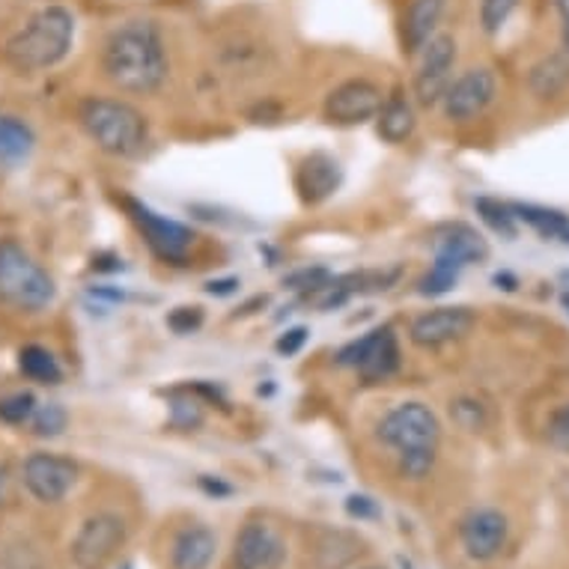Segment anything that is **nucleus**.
<instances>
[{
  "label": "nucleus",
  "mask_w": 569,
  "mask_h": 569,
  "mask_svg": "<svg viewBox=\"0 0 569 569\" xmlns=\"http://www.w3.org/2000/svg\"><path fill=\"white\" fill-rule=\"evenodd\" d=\"M376 120H379V138L388 140V143H402L415 131V111L400 96L385 99L382 111L376 113Z\"/></svg>",
  "instance_id": "obj_20"
},
{
  "label": "nucleus",
  "mask_w": 569,
  "mask_h": 569,
  "mask_svg": "<svg viewBox=\"0 0 569 569\" xmlns=\"http://www.w3.org/2000/svg\"><path fill=\"white\" fill-rule=\"evenodd\" d=\"M346 513L352 516V519H376V516H379V507H376L373 498H367V495H349V498H346Z\"/></svg>",
  "instance_id": "obj_31"
},
{
  "label": "nucleus",
  "mask_w": 569,
  "mask_h": 569,
  "mask_svg": "<svg viewBox=\"0 0 569 569\" xmlns=\"http://www.w3.org/2000/svg\"><path fill=\"white\" fill-rule=\"evenodd\" d=\"M459 271H462V266L445 260V257H436L432 269L420 278L418 292L420 296H445V292H450L457 287Z\"/></svg>",
  "instance_id": "obj_25"
},
{
  "label": "nucleus",
  "mask_w": 569,
  "mask_h": 569,
  "mask_svg": "<svg viewBox=\"0 0 569 569\" xmlns=\"http://www.w3.org/2000/svg\"><path fill=\"white\" fill-rule=\"evenodd\" d=\"M477 317L471 308H436L420 313L409 326V340L420 349H439L462 337L475 328Z\"/></svg>",
  "instance_id": "obj_14"
},
{
  "label": "nucleus",
  "mask_w": 569,
  "mask_h": 569,
  "mask_svg": "<svg viewBox=\"0 0 569 569\" xmlns=\"http://www.w3.org/2000/svg\"><path fill=\"white\" fill-rule=\"evenodd\" d=\"M382 104V87L367 81V78H352V81H343L328 93L326 117L335 126H361L367 120H376Z\"/></svg>",
  "instance_id": "obj_11"
},
{
  "label": "nucleus",
  "mask_w": 569,
  "mask_h": 569,
  "mask_svg": "<svg viewBox=\"0 0 569 569\" xmlns=\"http://www.w3.org/2000/svg\"><path fill=\"white\" fill-rule=\"evenodd\" d=\"M533 93H540L542 99L558 96L563 87H569V48L560 54H551L549 60H542L540 66H533L531 72Z\"/></svg>",
  "instance_id": "obj_23"
},
{
  "label": "nucleus",
  "mask_w": 569,
  "mask_h": 569,
  "mask_svg": "<svg viewBox=\"0 0 569 569\" xmlns=\"http://www.w3.org/2000/svg\"><path fill=\"white\" fill-rule=\"evenodd\" d=\"M441 12H445V0H411L406 21H402V39L409 51H420L436 37Z\"/></svg>",
  "instance_id": "obj_19"
},
{
  "label": "nucleus",
  "mask_w": 569,
  "mask_h": 569,
  "mask_svg": "<svg viewBox=\"0 0 569 569\" xmlns=\"http://www.w3.org/2000/svg\"><path fill=\"white\" fill-rule=\"evenodd\" d=\"M126 542V522L117 513H96L78 528L72 563L78 569H104Z\"/></svg>",
  "instance_id": "obj_7"
},
{
  "label": "nucleus",
  "mask_w": 569,
  "mask_h": 569,
  "mask_svg": "<svg viewBox=\"0 0 569 569\" xmlns=\"http://www.w3.org/2000/svg\"><path fill=\"white\" fill-rule=\"evenodd\" d=\"M367 569H382V567H367Z\"/></svg>",
  "instance_id": "obj_38"
},
{
  "label": "nucleus",
  "mask_w": 569,
  "mask_h": 569,
  "mask_svg": "<svg viewBox=\"0 0 569 569\" xmlns=\"http://www.w3.org/2000/svg\"><path fill=\"white\" fill-rule=\"evenodd\" d=\"M507 533H510L507 516L495 507L471 510L459 525V540H462V549L471 560L498 558L507 546Z\"/></svg>",
  "instance_id": "obj_13"
},
{
  "label": "nucleus",
  "mask_w": 569,
  "mask_h": 569,
  "mask_svg": "<svg viewBox=\"0 0 569 569\" xmlns=\"http://www.w3.org/2000/svg\"><path fill=\"white\" fill-rule=\"evenodd\" d=\"M236 287H239V280L227 278V280H212V283H209L206 290L212 292V296H230V292H233Z\"/></svg>",
  "instance_id": "obj_35"
},
{
  "label": "nucleus",
  "mask_w": 569,
  "mask_h": 569,
  "mask_svg": "<svg viewBox=\"0 0 569 569\" xmlns=\"http://www.w3.org/2000/svg\"><path fill=\"white\" fill-rule=\"evenodd\" d=\"M78 117L87 138L113 159H134L150 140L147 117L120 99H87Z\"/></svg>",
  "instance_id": "obj_4"
},
{
  "label": "nucleus",
  "mask_w": 569,
  "mask_h": 569,
  "mask_svg": "<svg viewBox=\"0 0 569 569\" xmlns=\"http://www.w3.org/2000/svg\"><path fill=\"white\" fill-rule=\"evenodd\" d=\"M436 257L457 262V266H471V262H483L489 257V244L483 236L477 233L475 227L468 224H448L436 233Z\"/></svg>",
  "instance_id": "obj_16"
},
{
  "label": "nucleus",
  "mask_w": 569,
  "mask_h": 569,
  "mask_svg": "<svg viewBox=\"0 0 569 569\" xmlns=\"http://www.w3.org/2000/svg\"><path fill=\"white\" fill-rule=\"evenodd\" d=\"M203 322V313H200V308H179L173 317H170V326L177 328V331H191V328H197Z\"/></svg>",
  "instance_id": "obj_32"
},
{
  "label": "nucleus",
  "mask_w": 569,
  "mask_h": 569,
  "mask_svg": "<svg viewBox=\"0 0 569 569\" xmlns=\"http://www.w3.org/2000/svg\"><path fill=\"white\" fill-rule=\"evenodd\" d=\"M122 206L126 212L134 221L147 244L152 248V253H159L161 260L168 262H182L194 244V233L188 230L186 224L179 221H170V218H161L159 212H152L150 206H143L140 200H131V197H122Z\"/></svg>",
  "instance_id": "obj_8"
},
{
  "label": "nucleus",
  "mask_w": 569,
  "mask_h": 569,
  "mask_svg": "<svg viewBox=\"0 0 569 569\" xmlns=\"http://www.w3.org/2000/svg\"><path fill=\"white\" fill-rule=\"evenodd\" d=\"M37 406H39L37 397H33L30 391L10 393V397H3V400H0V420H3V423H10V427L30 423V418H33Z\"/></svg>",
  "instance_id": "obj_28"
},
{
  "label": "nucleus",
  "mask_w": 569,
  "mask_h": 569,
  "mask_svg": "<svg viewBox=\"0 0 569 569\" xmlns=\"http://www.w3.org/2000/svg\"><path fill=\"white\" fill-rule=\"evenodd\" d=\"M200 489L209 495H216V498H227V495H233V486L221 483V480H212V477H200Z\"/></svg>",
  "instance_id": "obj_34"
},
{
  "label": "nucleus",
  "mask_w": 569,
  "mask_h": 569,
  "mask_svg": "<svg viewBox=\"0 0 569 569\" xmlns=\"http://www.w3.org/2000/svg\"><path fill=\"white\" fill-rule=\"evenodd\" d=\"M19 370L37 385H57L63 379V370L57 365V358L48 352L46 346L30 343L19 352Z\"/></svg>",
  "instance_id": "obj_22"
},
{
  "label": "nucleus",
  "mask_w": 569,
  "mask_h": 569,
  "mask_svg": "<svg viewBox=\"0 0 569 569\" xmlns=\"http://www.w3.org/2000/svg\"><path fill=\"white\" fill-rule=\"evenodd\" d=\"M72 39H76V16L66 7H46L33 12L19 33H12L3 57L12 69L33 76L60 63L69 54Z\"/></svg>",
  "instance_id": "obj_3"
},
{
  "label": "nucleus",
  "mask_w": 569,
  "mask_h": 569,
  "mask_svg": "<svg viewBox=\"0 0 569 569\" xmlns=\"http://www.w3.org/2000/svg\"><path fill=\"white\" fill-rule=\"evenodd\" d=\"M418 76H415V93H418L420 104H439L448 93L450 81H453V66H457V42L453 37H432L427 46L420 48Z\"/></svg>",
  "instance_id": "obj_10"
},
{
  "label": "nucleus",
  "mask_w": 569,
  "mask_h": 569,
  "mask_svg": "<svg viewBox=\"0 0 569 569\" xmlns=\"http://www.w3.org/2000/svg\"><path fill=\"white\" fill-rule=\"evenodd\" d=\"M218 537L206 525H191L179 533L173 542V555H170V567L173 569H209L216 560Z\"/></svg>",
  "instance_id": "obj_17"
},
{
  "label": "nucleus",
  "mask_w": 569,
  "mask_h": 569,
  "mask_svg": "<svg viewBox=\"0 0 569 569\" xmlns=\"http://www.w3.org/2000/svg\"><path fill=\"white\" fill-rule=\"evenodd\" d=\"M337 186H340V164L331 156L313 152L310 159H305V164L299 168V188L305 200L319 203L335 194Z\"/></svg>",
  "instance_id": "obj_18"
},
{
  "label": "nucleus",
  "mask_w": 569,
  "mask_h": 569,
  "mask_svg": "<svg viewBox=\"0 0 569 569\" xmlns=\"http://www.w3.org/2000/svg\"><path fill=\"white\" fill-rule=\"evenodd\" d=\"M563 305H567V308H569V292H567V296H563Z\"/></svg>",
  "instance_id": "obj_37"
},
{
  "label": "nucleus",
  "mask_w": 569,
  "mask_h": 569,
  "mask_svg": "<svg viewBox=\"0 0 569 569\" xmlns=\"http://www.w3.org/2000/svg\"><path fill=\"white\" fill-rule=\"evenodd\" d=\"M33 150V131L16 117H0V164H16Z\"/></svg>",
  "instance_id": "obj_21"
},
{
  "label": "nucleus",
  "mask_w": 569,
  "mask_h": 569,
  "mask_svg": "<svg viewBox=\"0 0 569 569\" xmlns=\"http://www.w3.org/2000/svg\"><path fill=\"white\" fill-rule=\"evenodd\" d=\"M477 212H480V218H483L486 224L492 227L495 233H501L505 239H516V212L513 206L501 203V200H486V197H480L477 200Z\"/></svg>",
  "instance_id": "obj_26"
},
{
  "label": "nucleus",
  "mask_w": 569,
  "mask_h": 569,
  "mask_svg": "<svg viewBox=\"0 0 569 569\" xmlns=\"http://www.w3.org/2000/svg\"><path fill=\"white\" fill-rule=\"evenodd\" d=\"M516 7H519V0H480V24L486 33H498L505 28Z\"/></svg>",
  "instance_id": "obj_29"
},
{
  "label": "nucleus",
  "mask_w": 569,
  "mask_h": 569,
  "mask_svg": "<svg viewBox=\"0 0 569 569\" xmlns=\"http://www.w3.org/2000/svg\"><path fill=\"white\" fill-rule=\"evenodd\" d=\"M305 340H308V328H292V331H287V335L278 340V352L296 355L301 346H305Z\"/></svg>",
  "instance_id": "obj_33"
},
{
  "label": "nucleus",
  "mask_w": 569,
  "mask_h": 569,
  "mask_svg": "<svg viewBox=\"0 0 569 569\" xmlns=\"http://www.w3.org/2000/svg\"><path fill=\"white\" fill-rule=\"evenodd\" d=\"M21 480L37 501L57 505L72 492L78 483V466L72 459L57 457V453H33L21 466Z\"/></svg>",
  "instance_id": "obj_9"
},
{
  "label": "nucleus",
  "mask_w": 569,
  "mask_h": 569,
  "mask_svg": "<svg viewBox=\"0 0 569 569\" xmlns=\"http://www.w3.org/2000/svg\"><path fill=\"white\" fill-rule=\"evenodd\" d=\"M54 292V278L19 242H0V299L21 310H42Z\"/></svg>",
  "instance_id": "obj_5"
},
{
  "label": "nucleus",
  "mask_w": 569,
  "mask_h": 569,
  "mask_svg": "<svg viewBox=\"0 0 569 569\" xmlns=\"http://www.w3.org/2000/svg\"><path fill=\"white\" fill-rule=\"evenodd\" d=\"M283 560H287V542L269 525L248 522L236 533L233 569H280Z\"/></svg>",
  "instance_id": "obj_15"
},
{
  "label": "nucleus",
  "mask_w": 569,
  "mask_h": 569,
  "mask_svg": "<svg viewBox=\"0 0 569 569\" xmlns=\"http://www.w3.org/2000/svg\"><path fill=\"white\" fill-rule=\"evenodd\" d=\"M516 221H525L546 239H563L569 233V218L558 209H542V206H513Z\"/></svg>",
  "instance_id": "obj_24"
},
{
  "label": "nucleus",
  "mask_w": 569,
  "mask_h": 569,
  "mask_svg": "<svg viewBox=\"0 0 569 569\" xmlns=\"http://www.w3.org/2000/svg\"><path fill=\"white\" fill-rule=\"evenodd\" d=\"M546 439H549V445L555 450H563V453H569V402L567 406H560V409L549 418Z\"/></svg>",
  "instance_id": "obj_30"
},
{
  "label": "nucleus",
  "mask_w": 569,
  "mask_h": 569,
  "mask_svg": "<svg viewBox=\"0 0 569 569\" xmlns=\"http://www.w3.org/2000/svg\"><path fill=\"white\" fill-rule=\"evenodd\" d=\"M337 365L352 367L367 385H379L391 379L400 370V343L393 335L391 326H382L370 331V335L358 337L349 346L340 349Z\"/></svg>",
  "instance_id": "obj_6"
},
{
  "label": "nucleus",
  "mask_w": 569,
  "mask_h": 569,
  "mask_svg": "<svg viewBox=\"0 0 569 569\" xmlns=\"http://www.w3.org/2000/svg\"><path fill=\"white\" fill-rule=\"evenodd\" d=\"M122 569H131V567H122Z\"/></svg>",
  "instance_id": "obj_39"
},
{
  "label": "nucleus",
  "mask_w": 569,
  "mask_h": 569,
  "mask_svg": "<svg viewBox=\"0 0 569 569\" xmlns=\"http://www.w3.org/2000/svg\"><path fill=\"white\" fill-rule=\"evenodd\" d=\"M102 69L122 93L150 96L168 81V48L156 21L134 19L113 30L102 51Z\"/></svg>",
  "instance_id": "obj_1"
},
{
  "label": "nucleus",
  "mask_w": 569,
  "mask_h": 569,
  "mask_svg": "<svg viewBox=\"0 0 569 569\" xmlns=\"http://www.w3.org/2000/svg\"><path fill=\"white\" fill-rule=\"evenodd\" d=\"M555 7H558L560 24H563V42L569 48V0H555Z\"/></svg>",
  "instance_id": "obj_36"
},
{
  "label": "nucleus",
  "mask_w": 569,
  "mask_h": 569,
  "mask_svg": "<svg viewBox=\"0 0 569 569\" xmlns=\"http://www.w3.org/2000/svg\"><path fill=\"white\" fill-rule=\"evenodd\" d=\"M495 96H498V78L492 69H468L457 81H450L441 104L448 120L471 122L495 102Z\"/></svg>",
  "instance_id": "obj_12"
},
{
  "label": "nucleus",
  "mask_w": 569,
  "mask_h": 569,
  "mask_svg": "<svg viewBox=\"0 0 569 569\" xmlns=\"http://www.w3.org/2000/svg\"><path fill=\"white\" fill-rule=\"evenodd\" d=\"M379 439L400 453V471L409 480H423L436 466L441 423L427 402H400L379 423Z\"/></svg>",
  "instance_id": "obj_2"
},
{
  "label": "nucleus",
  "mask_w": 569,
  "mask_h": 569,
  "mask_svg": "<svg viewBox=\"0 0 569 569\" xmlns=\"http://www.w3.org/2000/svg\"><path fill=\"white\" fill-rule=\"evenodd\" d=\"M66 423H69V415H66L60 402H42L33 411V418H30V430L39 439H54V436L66 430Z\"/></svg>",
  "instance_id": "obj_27"
}]
</instances>
